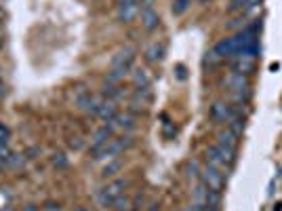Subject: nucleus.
<instances>
[{
    "label": "nucleus",
    "instance_id": "6",
    "mask_svg": "<svg viewBox=\"0 0 282 211\" xmlns=\"http://www.w3.org/2000/svg\"><path fill=\"white\" fill-rule=\"evenodd\" d=\"M158 21H160V17H158L156 11L152 7H144V11H141V26H144L148 32H152V30L158 28Z\"/></svg>",
    "mask_w": 282,
    "mask_h": 211
},
{
    "label": "nucleus",
    "instance_id": "9",
    "mask_svg": "<svg viewBox=\"0 0 282 211\" xmlns=\"http://www.w3.org/2000/svg\"><path fill=\"white\" fill-rule=\"evenodd\" d=\"M112 129H133L135 127V119H133V114L131 112H126V114H116L112 121Z\"/></svg>",
    "mask_w": 282,
    "mask_h": 211
},
{
    "label": "nucleus",
    "instance_id": "37",
    "mask_svg": "<svg viewBox=\"0 0 282 211\" xmlns=\"http://www.w3.org/2000/svg\"><path fill=\"white\" fill-rule=\"evenodd\" d=\"M0 15H3V11H0Z\"/></svg>",
    "mask_w": 282,
    "mask_h": 211
},
{
    "label": "nucleus",
    "instance_id": "3",
    "mask_svg": "<svg viewBox=\"0 0 282 211\" xmlns=\"http://www.w3.org/2000/svg\"><path fill=\"white\" fill-rule=\"evenodd\" d=\"M133 60H135V51L131 49V46H126V49L118 51L112 57V70H116V72H120L124 76L128 70L133 68Z\"/></svg>",
    "mask_w": 282,
    "mask_h": 211
},
{
    "label": "nucleus",
    "instance_id": "30",
    "mask_svg": "<svg viewBox=\"0 0 282 211\" xmlns=\"http://www.w3.org/2000/svg\"><path fill=\"white\" fill-rule=\"evenodd\" d=\"M5 95H7V85H5V83H0V101L5 99Z\"/></svg>",
    "mask_w": 282,
    "mask_h": 211
},
{
    "label": "nucleus",
    "instance_id": "34",
    "mask_svg": "<svg viewBox=\"0 0 282 211\" xmlns=\"http://www.w3.org/2000/svg\"><path fill=\"white\" fill-rule=\"evenodd\" d=\"M74 211H89L87 207H74Z\"/></svg>",
    "mask_w": 282,
    "mask_h": 211
},
{
    "label": "nucleus",
    "instance_id": "31",
    "mask_svg": "<svg viewBox=\"0 0 282 211\" xmlns=\"http://www.w3.org/2000/svg\"><path fill=\"white\" fill-rule=\"evenodd\" d=\"M177 76H179L181 80H185V68H183V66H177Z\"/></svg>",
    "mask_w": 282,
    "mask_h": 211
},
{
    "label": "nucleus",
    "instance_id": "26",
    "mask_svg": "<svg viewBox=\"0 0 282 211\" xmlns=\"http://www.w3.org/2000/svg\"><path fill=\"white\" fill-rule=\"evenodd\" d=\"M53 165L59 167V169H63V167L67 165V159H65L63 154H55V156H53Z\"/></svg>",
    "mask_w": 282,
    "mask_h": 211
},
{
    "label": "nucleus",
    "instance_id": "36",
    "mask_svg": "<svg viewBox=\"0 0 282 211\" xmlns=\"http://www.w3.org/2000/svg\"><path fill=\"white\" fill-rule=\"evenodd\" d=\"M0 49H3V40H0Z\"/></svg>",
    "mask_w": 282,
    "mask_h": 211
},
{
    "label": "nucleus",
    "instance_id": "15",
    "mask_svg": "<svg viewBox=\"0 0 282 211\" xmlns=\"http://www.w3.org/2000/svg\"><path fill=\"white\" fill-rule=\"evenodd\" d=\"M97 116L99 119H103V121H112L114 116H116V106H114V101H103L101 103V108H99V112H97Z\"/></svg>",
    "mask_w": 282,
    "mask_h": 211
},
{
    "label": "nucleus",
    "instance_id": "1",
    "mask_svg": "<svg viewBox=\"0 0 282 211\" xmlns=\"http://www.w3.org/2000/svg\"><path fill=\"white\" fill-rule=\"evenodd\" d=\"M126 180H114L112 184H108L105 188H101V192H99V203L103 205V207H112V203H114V198H118L120 194H122V190L126 188Z\"/></svg>",
    "mask_w": 282,
    "mask_h": 211
},
{
    "label": "nucleus",
    "instance_id": "39",
    "mask_svg": "<svg viewBox=\"0 0 282 211\" xmlns=\"http://www.w3.org/2000/svg\"><path fill=\"white\" fill-rule=\"evenodd\" d=\"M202 3H204V0H202Z\"/></svg>",
    "mask_w": 282,
    "mask_h": 211
},
{
    "label": "nucleus",
    "instance_id": "29",
    "mask_svg": "<svg viewBox=\"0 0 282 211\" xmlns=\"http://www.w3.org/2000/svg\"><path fill=\"white\" fill-rule=\"evenodd\" d=\"M44 211H61V209H59V203L49 201V203H44Z\"/></svg>",
    "mask_w": 282,
    "mask_h": 211
},
{
    "label": "nucleus",
    "instance_id": "32",
    "mask_svg": "<svg viewBox=\"0 0 282 211\" xmlns=\"http://www.w3.org/2000/svg\"><path fill=\"white\" fill-rule=\"evenodd\" d=\"M69 146H72L74 150H78V148H82V142H80V137H76V142H69Z\"/></svg>",
    "mask_w": 282,
    "mask_h": 211
},
{
    "label": "nucleus",
    "instance_id": "14",
    "mask_svg": "<svg viewBox=\"0 0 282 211\" xmlns=\"http://www.w3.org/2000/svg\"><path fill=\"white\" fill-rule=\"evenodd\" d=\"M162 55H164V44L154 42V44H152L150 49L146 51V60L154 64V62H160V60H162Z\"/></svg>",
    "mask_w": 282,
    "mask_h": 211
},
{
    "label": "nucleus",
    "instance_id": "33",
    "mask_svg": "<svg viewBox=\"0 0 282 211\" xmlns=\"http://www.w3.org/2000/svg\"><path fill=\"white\" fill-rule=\"evenodd\" d=\"M26 211H36V205H28V207H26Z\"/></svg>",
    "mask_w": 282,
    "mask_h": 211
},
{
    "label": "nucleus",
    "instance_id": "28",
    "mask_svg": "<svg viewBox=\"0 0 282 211\" xmlns=\"http://www.w3.org/2000/svg\"><path fill=\"white\" fill-rule=\"evenodd\" d=\"M103 95H110V97L116 99V97H120L122 93H120L118 89H116V87H105V89H103Z\"/></svg>",
    "mask_w": 282,
    "mask_h": 211
},
{
    "label": "nucleus",
    "instance_id": "4",
    "mask_svg": "<svg viewBox=\"0 0 282 211\" xmlns=\"http://www.w3.org/2000/svg\"><path fill=\"white\" fill-rule=\"evenodd\" d=\"M139 0H120L118 3V21H122V23H131V21H135L137 19V15H139Z\"/></svg>",
    "mask_w": 282,
    "mask_h": 211
},
{
    "label": "nucleus",
    "instance_id": "21",
    "mask_svg": "<svg viewBox=\"0 0 282 211\" xmlns=\"http://www.w3.org/2000/svg\"><path fill=\"white\" fill-rule=\"evenodd\" d=\"M190 5H192V0H175L173 3V15H183L187 9H190Z\"/></svg>",
    "mask_w": 282,
    "mask_h": 211
},
{
    "label": "nucleus",
    "instance_id": "35",
    "mask_svg": "<svg viewBox=\"0 0 282 211\" xmlns=\"http://www.w3.org/2000/svg\"><path fill=\"white\" fill-rule=\"evenodd\" d=\"M0 211H11V209H9V207H3V209H0Z\"/></svg>",
    "mask_w": 282,
    "mask_h": 211
},
{
    "label": "nucleus",
    "instance_id": "12",
    "mask_svg": "<svg viewBox=\"0 0 282 211\" xmlns=\"http://www.w3.org/2000/svg\"><path fill=\"white\" fill-rule=\"evenodd\" d=\"M206 163H208V165L213 167V169H217L219 173H223V175L230 173V165H228V163H223L219 156H215L213 152H206Z\"/></svg>",
    "mask_w": 282,
    "mask_h": 211
},
{
    "label": "nucleus",
    "instance_id": "24",
    "mask_svg": "<svg viewBox=\"0 0 282 211\" xmlns=\"http://www.w3.org/2000/svg\"><path fill=\"white\" fill-rule=\"evenodd\" d=\"M219 60H221V57H219V55L215 53V49H213V51H208V53H206V57H204V64H208V66H215Z\"/></svg>",
    "mask_w": 282,
    "mask_h": 211
},
{
    "label": "nucleus",
    "instance_id": "16",
    "mask_svg": "<svg viewBox=\"0 0 282 211\" xmlns=\"http://www.w3.org/2000/svg\"><path fill=\"white\" fill-rule=\"evenodd\" d=\"M133 83H135V87H139V89L150 87V76H148L146 70H141V68L135 70V72H133Z\"/></svg>",
    "mask_w": 282,
    "mask_h": 211
},
{
    "label": "nucleus",
    "instance_id": "11",
    "mask_svg": "<svg viewBox=\"0 0 282 211\" xmlns=\"http://www.w3.org/2000/svg\"><path fill=\"white\" fill-rule=\"evenodd\" d=\"M206 152H213L215 156H219L223 163H228V165H232V163H234V150H228V148H223V146H219V144L210 146Z\"/></svg>",
    "mask_w": 282,
    "mask_h": 211
},
{
    "label": "nucleus",
    "instance_id": "10",
    "mask_svg": "<svg viewBox=\"0 0 282 211\" xmlns=\"http://www.w3.org/2000/svg\"><path fill=\"white\" fill-rule=\"evenodd\" d=\"M215 53L221 57H234V53H236V44H234V40L232 38H223L221 42H217L215 44Z\"/></svg>",
    "mask_w": 282,
    "mask_h": 211
},
{
    "label": "nucleus",
    "instance_id": "22",
    "mask_svg": "<svg viewBox=\"0 0 282 211\" xmlns=\"http://www.w3.org/2000/svg\"><path fill=\"white\" fill-rule=\"evenodd\" d=\"M112 207H114V211H126V209H131V207H128V196L122 192L118 198H114Z\"/></svg>",
    "mask_w": 282,
    "mask_h": 211
},
{
    "label": "nucleus",
    "instance_id": "18",
    "mask_svg": "<svg viewBox=\"0 0 282 211\" xmlns=\"http://www.w3.org/2000/svg\"><path fill=\"white\" fill-rule=\"evenodd\" d=\"M230 85H232V89L236 91V93H242V91L249 89V85H246L244 76H242V74H236V72H234V74L230 76Z\"/></svg>",
    "mask_w": 282,
    "mask_h": 211
},
{
    "label": "nucleus",
    "instance_id": "20",
    "mask_svg": "<svg viewBox=\"0 0 282 211\" xmlns=\"http://www.w3.org/2000/svg\"><path fill=\"white\" fill-rule=\"evenodd\" d=\"M261 0H232L230 5V11H238V9H253L257 7Z\"/></svg>",
    "mask_w": 282,
    "mask_h": 211
},
{
    "label": "nucleus",
    "instance_id": "8",
    "mask_svg": "<svg viewBox=\"0 0 282 211\" xmlns=\"http://www.w3.org/2000/svg\"><path fill=\"white\" fill-rule=\"evenodd\" d=\"M217 144L223 146V148H228V150H234V152H236L238 135H236V133H232L230 129H226V131H219V133H217Z\"/></svg>",
    "mask_w": 282,
    "mask_h": 211
},
{
    "label": "nucleus",
    "instance_id": "7",
    "mask_svg": "<svg viewBox=\"0 0 282 211\" xmlns=\"http://www.w3.org/2000/svg\"><path fill=\"white\" fill-rule=\"evenodd\" d=\"M232 114H234V110L226 103H215L213 108H210V119L215 123H228L232 119Z\"/></svg>",
    "mask_w": 282,
    "mask_h": 211
},
{
    "label": "nucleus",
    "instance_id": "25",
    "mask_svg": "<svg viewBox=\"0 0 282 211\" xmlns=\"http://www.w3.org/2000/svg\"><path fill=\"white\" fill-rule=\"evenodd\" d=\"M9 137H11V129L5 123H0V142H7L9 144Z\"/></svg>",
    "mask_w": 282,
    "mask_h": 211
},
{
    "label": "nucleus",
    "instance_id": "13",
    "mask_svg": "<svg viewBox=\"0 0 282 211\" xmlns=\"http://www.w3.org/2000/svg\"><path fill=\"white\" fill-rule=\"evenodd\" d=\"M253 68H255V62L253 60H234V72L236 74H251L253 72Z\"/></svg>",
    "mask_w": 282,
    "mask_h": 211
},
{
    "label": "nucleus",
    "instance_id": "19",
    "mask_svg": "<svg viewBox=\"0 0 282 211\" xmlns=\"http://www.w3.org/2000/svg\"><path fill=\"white\" fill-rule=\"evenodd\" d=\"M93 99H95V95H93V93H89V91H85V93H80V95L76 97V106L80 110H89L91 108V103H93Z\"/></svg>",
    "mask_w": 282,
    "mask_h": 211
},
{
    "label": "nucleus",
    "instance_id": "27",
    "mask_svg": "<svg viewBox=\"0 0 282 211\" xmlns=\"http://www.w3.org/2000/svg\"><path fill=\"white\" fill-rule=\"evenodd\" d=\"M11 156V150H9V144L7 142H0V161H7Z\"/></svg>",
    "mask_w": 282,
    "mask_h": 211
},
{
    "label": "nucleus",
    "instance_id": "23",
    "mask_svg": "<svg viewBox=\"0 0 282 211\" xmlns=\"http://www.w3.org/2000/svg\"><path fill=\"white\" fill-rule=\"evenodd\" d=\"M5 163H7L9 167H19L21 163H23V156H19V154H11V156H9Z\"/></svg>",
    "mask_w": 282,
    "mask_h": 211
},
{
    "label": "nucleus",
    "instance_id": "5",
    "mask_svg": "<svg viewBox=\"0 0 282 211\" xmlns=\"http://www.w3.org/2000/svg\"><path fill=\"white\" fill-rule=\"evenodd\" d=\"M112 133H114L112 125H103V127H99V129H97L95 135H93V144H91V152H93V154H95V152H99L105 144L110 142Z\"/></svg>",
    "mask_w": 282,
    "mask_h": 211
},
{
    "label": "nucleus",
    "instance_id": "38",
    "mask_svg": "<svg viewBox=\"0 0 282 211\" xmlns=\"http://www.w3.org/2000/svg\"><path fill=\"white\" fill-rule=\"evenodd\" d=\"M0 26H3V21H0Z\"/></svg>",
    "mask_w": 282,
    "mask_h": 211
},
{
    "label": "nucleus",
    "instance_id": "2",
    "mask_svg": "<svg viewBox=\"0 0 282 211\" xmlns=\"http://www.w3.org/2000/svg\"><path fill=\"white\" fill-rule=\"evenodd\" d=\"M200 180H202V184L206 186L208 190L221 192V190H223V184H226V175L219 173L217 169H213L210 165H206V167L200 171Z\"/></svg>",
    "mask_w": 282,
    "mask_h": 211
},
{
    "label": "nucleus",
    "instance_id": "17",
    "mask_svg": "<svg viewBox=\"0 0 282 211\" xmlns=\"http://www.w3.org/2000/svg\"><path fill=\"white\" fill-rule=\"evenodd\" d=\"M120 167H122V159H110V163L103 167V178H112V175H116L120 171Z\"/></svg>",
    "mask_w": 282,
    "mask_h": 211
}]
</instances>
